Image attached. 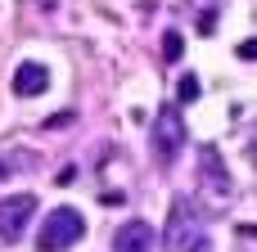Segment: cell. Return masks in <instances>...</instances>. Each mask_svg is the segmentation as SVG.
I'll use <instances>...</instances> for the list:
<instances>
[{
	"label": "cell",
	"instance_id": "12",
	"mask_svg": "<svg viewBox=\"0 0 257 252\" xmlns=\"http://www.w3.org/2000/svg\"><path fill=\"white\" fill-rule=\"evenodd\" d=\"M68 122H72V113H54V117H50V122H45V126H50V131H54V126H68Z\"/></svg>",
	"mask_w": 257,
	"mask_h": 252
},
{
	"label": "cell",
	"instance_id": "2",
	"mask_svg": "<svg viewBox=\"0 0 257 252\" xmlns=\"http://www.w3.org/2000/svg\"><path fill=\"white\" fill-rule=\"evenodd\" d=\"M149 144H154L158 167H172V162H176V153L185 149V117H181L176 104H163V108H158V117H154V126H149Z\"/></svg>",
	"mask_w": 257,
	"mask_h": 252
},
{
	"label": "cell",
	"instance_id": "8",
	"mask_svg": "<svg viewBox=\"0 0 257 252\" xmlns=\"http://www.w3.org/2000/svg\"><path fill=\"white\" fill-rule=\"evenodd\" d=\"M176 99H181V104H194V99H199V77H194V72H185V77L176 81Z\"/></svg>",
	"mask_w": 257,
	"mask_h": 252
},
{
	"label": "cell",
	"instance_id": "7",
	"mask_svg": "<svg viewBox=\"0 0 257 252\" xmlns=\"http://www.w3.org/2000/svg\"><path fill=\"white\" fill-rule=\"evenodd\" d=\"M50 90V72H45V63H18L14 68V95L18 99H36V95H45Z\"/></svg>",
	"mask_w": 257,
	"mask_h": 252
},
{
	"label": "cell",
	"instance_id": "6",
	"mask_svg": "<svg viewBox=\"0 0 257 252\" xmlns=\"http://www.w3.org/2000/svg\"><path fill=\"white\" fill-rule=\"evenodd\" d=\"M113 252H154V225L140 221V216H131L126 225H117V234H113Z\"/></svg>",
	"mask_w": 257,
	"mask_h": 252
},
{
	"label": "cell",
	"instance_id": "14",
	"mask_svg": "<svg viewBox=\"0 0 257 252\" xmlns=\"http://www.w3.org/2000/svg\"><path fill=\"white\" fill-rule=\"evenodd\" d=\"M248 162H253V167H257V135H253V140H248Z\"/></svg>",
	"mask_w": 257,
	"mask_h": 252
},
{
	"label": "cell",
	"instance_id": "1",
	"mask_svg": "<svg viewBox=\"0 0 257 252\" xmlns=\"http://www.w3.org/2000/svg\"><path fill=\"white\" fill-rule=\"evenodd\" d=\"M77 239H86V216L77 207H54L36 230V252H63Z\"/></svg>",
	"mask_w": 257,
	"mask_h": 252
},
{
	"label": "cell",
	"instance_id": "5",
	"mask_svg": "<svg viewBox=\"0 0 257 252\" xmlns=\"http://www.w3.org/2000/svg\"><path fill=\"white\" fill-rule=\"evenodd\" d=\"M36 216V194H9L0 198V243H18L23 230Z\"/></svg>",
	"mask_w": 257,
	"mask_h": 252
},
{
	"label": "cell",
	"instance_id": "15",
	"mask_svg": "<svg viewBox=\"0 0 257 252\" xmlns=\"http://www.w3.org/2000/svg\"><path fill=\"white\" fill-rule=\"evenodd\" d=\"M203 252H208V248H203Z\"/></svg>",
	"mask_w": 257,
	"mask_h": 252
},
{
	"label": "cell",
	"instance_id": "3",
	"mask_svg": "<svg viewBox=\"0 0 257 252\" xmlns=\"http://www.w3.org/2000/svg\"><path fill=\"white\" fill-rule=\"evenodd\" d=\"M167 252H203V221L194 212V203L176 198L172 203V221H167Z\"/></svg>",
	"mask_w": 257,
	"mask_h": 252
},
{
	"label": "cell",
	"instance_id": "4",
	"mask_svg": "<svg viewBox=\"0 0 257 252\" xmlns=\"http://www.w3.org/2000/svg\"><path fill=\"white\" fill-rule=\"evenodd\" d=\"M199 189H203L212 203H226V198L235 194V180H230V171H226V162H221V153H217L212 144L199 149Z\"/></svg>",
	"mask_w": 257,
	"mask_h": 252
},
{
	"label": "cell",
	"instance_id": "10",
	"mask_svg": "<svg viewBox=\"0 0 257 252\" xmlns=\"http://www.w3.org/2000/svg\"><path fill=\"white\" fill-rule=\"evenodd\" d=\"M235 54H239V59H248V63H257V36L239 41V45H235Z\"/></svg>",
	"mask_w": 257,
	"mask_h": 252
},
{
	"label": "cell",
	"instance_id": "9",
	"mask_svg": "<svg viewBox=\"0 0 257 252\" xmlns=\"http://www.w3.org/2000/svg\"><path fill=\"white\" fill-rule=\"evenodd\" d=\"M181 50H185L181 32H167V36H163V59H167V63H176V59H181Z\"/></svg>",
	"mask_w": 257,
	"mask_h": 252
},
{
	"label": "cell",
	"instance_id": "13",
	"mask_svg": "<svg viewBox=\"0 0 257 252\" xmlns=\"http://www.w3.org/2000/svg\"><path fill=\"white\" fill-rule=\"evenodd\" d=\"M104 203H108V207H122V203H126V194H117V189H108V194H104Z\"/></svg>",
	"mask_w": 257,
	"mask_h": 252
},
{
	"label": "cell",
	"instance_id": "11",
	"mask_svg": "<svg viewBox=\"0 0 257 252\" xmlns=\"http://www.w3.org/2000/svg\"><path fill=\"white\" fill-rule=\"evenodd\" d=\"M32 158H0V176H14V171H23Z\"/></svg>",
	"mask_w": 257,
	"mask_h": 252
}]
</instances>
